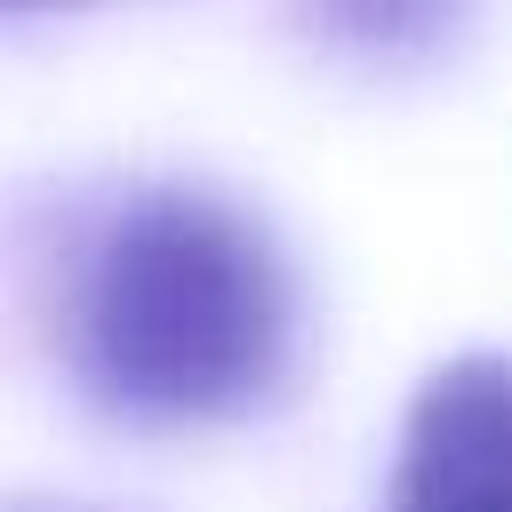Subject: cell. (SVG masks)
<instances>
[{"label": "cell", "mask_w": 512, "mask_h": 512, "mask_svg": "<svg viewBox=\"0 0 512 512\" xmlns=\"http://www.w3.org/2000/svg\"><path fill=\"white\" fill-rule=\"evenodd\" d=\"M48 8H104V0H0V16H48Z\"/></svg>", "instance_id": "3"}, {"label": "cell", "mask_w": 512, "mask_h": 512, "mask_svg": "<svg viewBox=\"0 0 512 512\" xmlns=\"http://www.w3.org/2000/svg\"><path fill=\"white\" fill-rule=\"evenodd\" d=\"M64 360L128 424H232L296 360V272L248 208L152 184L88 232L64 288Z\"/></svg>", "instance_id": "1"}, {"label": "cell", "mask_w": 512, "mask_h": 512, "mask_svg": "<svg viewBox=\"0 0 512 512\" xmlns=\"http://www.w3.org/2000/svg\"><path fill=\"white\" fill-rule=\"evenodd\" d=\"M384 512H512V360L464 352L416 384Z\"/></svg>", "instance_id": "2"}]
</instances>
